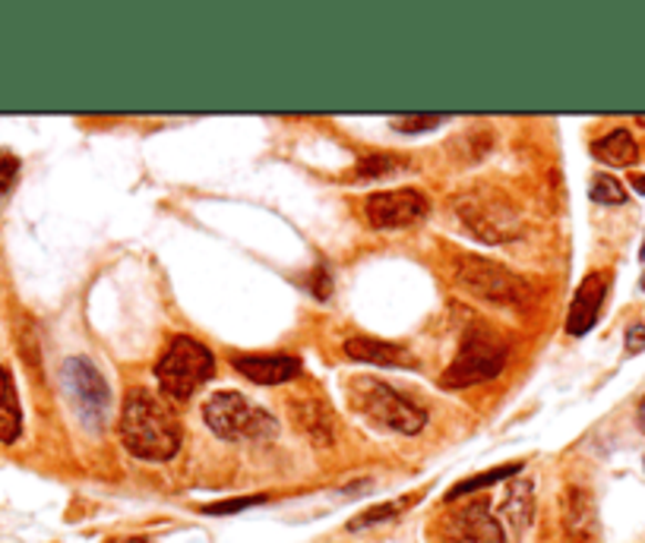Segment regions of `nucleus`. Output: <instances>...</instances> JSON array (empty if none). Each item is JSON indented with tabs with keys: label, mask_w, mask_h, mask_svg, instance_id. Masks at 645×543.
Returning <instances> with one entry per match:
<instances>
[{
	"label": "nucleus",
	"mask_w": 645,
	"mask_h": 543,
	"mask_svg": "<svg viewBox=\"0 0 645 543\" xmlns=\"http://www.w3.org/2000/svg\"><path fill=\"white\" fill-rule=\"evenodd\" d=\"M180 420L149 389H131L121 408V442L139 461H168L180 449Z\"/></svg>",
	"instance_id": "1"
},
{
	"label": "nucleus",
	"mask_w": 645,
	"mask_h": 543,
	"mask_svg": "<svg viewBox=\"0 0 645 543\" xmlns=\"http://www.w3.org/2000/svg\"><path fill=\"white\" fill-rule=\"evenodd\" d=\"M345 398L357 417H364L371 427L386 430V434L415 436L422 434L424 424H427V414L415 401H408L405 395H399L393 386L379 383L374 376H355L345 386Z\"/></svg>",
	"instance_id": "2"
},
{
	"label": "nucleus",
	"mask_w": 645,
	"mask_h": 543,
	"mask_svg": "<svg viewBox=\"0 0 645 543\" xmlns=\"http://www.w3.org/2000/svg\"><path fill=\"white\" fill-rule=\"evenodd\" d=\"M216 373V357L212 351L200 345L197 338L180 335L168 348L162 351L156 364L158 386L165 391V398L171 401H187L202 383H209Z\"/></svg>",
	"instance_id": "3"
},
{
	"label": "nucleus",
	"mask_w": 645,
	"mask_h": 543,
	"mask_svg": "<svg viewBox=\"0 0 645 543\" xmlns=\"http://www.w3.org/2000/svg\"><path fill=\"white\" fill-rule=\"evenodd\" d=\"M449 272H452V282L459 284L462 291H468L471 297H478V301L503 306H519L529 301V282L522 275H516L507 265H500V262L459 253L452 260Z\"/></svg>",
	"instance_id": "4"
},
{
	"label": "nucleus",
	"mask_w": 645,
	"mask_h": 543,
	"mask_svg": "<svg viewBox=\"0 0 645 543\" xmlns=\"http://www.w3.org/2000/svg\"><path fill=\"white\" fill-rule=\"evenodd\" d=\"M503 367H507V345L485 328H471L459 354H456V361L440 376V386L444 389L478 386V383H488L493 376H500Z\"/></svg>",
	"instance_id": "5"
},
{
	"label": "nucleus",
	"mask_w": 645,
	"mask_h": 543,
	"mask_svg": "<svg viewBox=\"0 0 645 543\" xmlns=\"http://www.w3.org/2000/svg\"><path fill=\"white\" fill-rule=\"evenodd\" d=\"M202 417H206L209 430L228 439V442H238V439H267V436L275 434V420L263 408L250 405L241 391H216L206 401Z\"/></svg>",
	"instance_id": "6"
},
{
	"label": "nucleus",
	"mask_w": 645,
	"mask_h": 543,
	"mask_svg": "<svg viewBox=\"0 0 645 543\" xmlns=\"http://www.w3.org/2000/svg\"><path fill=\"white\" fill-rule=\"evenodd\" d=\"M61 379H64V389L80 414V420L98 430L105 424V414L112 408V391H108L105 376L92 367L86 357H67L61 367Z\"/></svg>",
	"instance_id": "7"
},
{
	"label": "nucleus",
	"mask_w": 645,
	"mask_h": 543,
	"mask_svg": "<svg viewBox=\"0 0 645 543\" xmlns=\"http://www.w3.org/2000/svg\"><path fill=\"white\" fill-rule=\"evenodd\" d=\"M434 543H507V537L488 502L475 500L434 524Z\"/></svg>",
	"instance_id": "8"
},
{
	"label": "nucleus",
	"mask_w": 645,
	"mask_h": 543,
	"mask_svg": "<svg viewBox=\"0 0 645 543\" xmlns=\"http://www.w3.org/2000/svg\"><path fill=\"white\" fill-rule=\"evenodd\" d=\"M430 212V202L422 190L402 187V190H383L364 199V216L377 231H399Z\"/></svg>",
	"instance_id": "9"
},
{
	"label": "nucleus",
	"mask_w": 645,
	"mask_h": 543,
	"mask_svg": "<svg viewBox=\"0 0 645 543\" xmlns=\"http://www.w3.org/2000/svg\"><path fill=\"white\" fill-rule=\"evenodd\" d=\"M607 284H611V275L607 272H589L579 291L573 294V304H570V313H566V332L570 335H585L592 332V326L599 323L601 306H604V297H607Z\"/></svg>",
	"instance_id": "10"
},
{
	"label": "nucleus",
	"mask_w": 645,
	"mask_h": 543,
	"mask_svg": "<svg viewBox=\"0 0 645 543\" xmlns=\"http://www.w3.org/2000/svg\"><path fill=\"white\" fill-rule=\"evenodd\" d=\"M231 364L257 386H282L301 373V361L294 354H238Z\"/></svg>",
	"instance_id": "11"
},
{
	"label": "nucleus",
	"mask_w": 645,
	"mask_h": 543,
	"mask_svg": "<svg viewBox=\"0 0 645 543\" xmlns=\"http://www.w3.org/2000/svg\"><path fill=\"white\" fill-rule=\"evenodd\" d=\"M459 216L466 221L468 228H471V234H478L481 240H490V243H497V240H510L516 238L519 231V221L512 218L510 209H500V206H493V202H462L459 206Z\"/></svg>",
	"instance_id": "12"
},
{
	"label": "nucleus",
	"mask_w": 645,
	"mask_h": 543,
	"mask_svg": "<svg viewBox=\"0 0 645 543\" xmlns=\"http://www.w3.org/2000/svg\"><path fill=\"white\" fill-rule=\"evenodd\" d=\"M345 357L348 361H361V364H374V367H415V357L402 345L393 342H379V338H348L345 342Z\"/></svg>",
	"instance_id": "13"
},
{
	"label": "nucleus",
	"mask_w": 645,
	"mask_h": 543,
	"mask_svg": "<svg viewBox=\"0 0 645 543\" xmlns=\"http://www.w3.org/2000/svg\"><path fill=\"white\" fill-rule=\"evenodd\" d=\"M595 528H599V519H595V502L585 490L579 487H570L566 497H563V531L573 543H589L595 537Z\"/></svg>",
	"instance_id": "14"
},
{
	"label": "nucleus",
	"mask_w": 645,
	"mask_h": 543,
	"mask_svg": "<svg viewBox=\"0 0 645 543\" xmlns=\"http://www.w3.org/2000/svg\"><path fill=\"white\" fill-rule=\"evenodd\" d=\"M500 519L507 522L512 534H526L532 528L534 519V493L529 480H512L503 493V502H500Z\"/></svg>",
	"instance_id": "15"
},
{
	"label": "nucleus",
	"mask_w": 645,
	"mask_h": 543,
	"mask_svg": "<svg viewBox=\"0 0 645 543\" xmlns=\"http://www.w3.org/2000/svg\"><path fill=\"white\" fill-rule=\"evenodd\" d=\"M592 153H595L599 161L611 165V168H630L639 158V146L633 139V133L626 130V127H617L607 136H601L599 143L592 146Z\"/></svg>",
	"instance_id": "16"
},
{
	"label": "nucleus",
	"mask_w": 645,
	"mask_h": 543,
	"mask_svg": "<svg viewBox=\"0 0 645 543\" xmlns=\"http://www.w3.org/2000/svg\"><path fill=\"white\" fill-rule=\"evenodd\" d=\"M23 434V411L20 395L13 386V376L7 367H0V442H17Z\"/></svg>",
	"instance_id": "17"
},
{
	"label": "nucleus",
	"mask_w": 645,
	"mask_h": 543,
	"mask_svg": "<svg viewBox=\"0 0 645 543\" xmlns=\"http://www.w3.org/2000/svg\"><path fill=\"white\" fill-rule=\"evenodd\" d=\"M294 420H301L304 434L316 439V442H333V420H330V411L326 405H298L294 401Z\"/></svg>",
	"instance_id": "18"
},
{
	"label": "nucleus",
	"mask_w": 645,
	"mask_h": 543,
	"mask_svg": "<svg viewBox=\"0 0 645 543\" xmlns=\"http://www.w3.org/2000/svg\"><path fill=\"white\" fill-rule=\"evenodd\" d=\"M522 471V461H516V464H503V468H490L485 474H478V478H466L462 483H456L449 493H446V502H456L468 497V493H475V490H485L490 483H503V480L516 478Z\"/></svg>",
	"instance_id": "19"
},
{
	"label": "nucleus",
	"mask_w": 645,
	"mask_h": 543,
	"mask_svg": "<svg viewBox=\"0 0 645 543\" xmlns=\"http://www.w3.org/2000/svg\"><path fill=\"white\" fill-rule=\"evenodd\" d=\"M415 500H418V497H402V500L374 505V509H367V512H361L357 519H352V522H348V531H364V528H374V524L389 522V519L402 515V512H405V509H408Z\"/></svg>",
	"instance_id": "20"
},
{
	"label": "nucleus",
	"mask_w": 645,
	"mask_h": 543,
	"mask_svg": "<svg viewBox=\"0 0 645 543\" xmlns=\"http://www.w3.org/2000/svg\"><path fill=\"white\" fill-rule=\"evenodd\" d=\"M589 196H592L595 202H601V206H623V202H626V187H623L617 177L599 175L592 177Z\"/></svg>",
	"instance_id": "21"
},
{
	"label": "nucleus",
	"mask_w": 645,
	"mask_h": 543,
	"mask_svg": "<svg viewBox=\"0 0 645 543\" xmlns=\"http://www.w3.org/2000/svg\"><path fill=\"white\" fill-rule=\"evenodd\" d=\"M402 165H405V161L389 153L367 155V158H361V165H357L355 180L361 184V180H371V177H383L389 175V171H396V168H402Z\"/></svg>",
	"instance_id": "22"
},
{
	"label": "nucleus",
	"mask_w": 645,
	"mask_h": 543,
	"mask_svg": "<svg viewBox=\"0 0 645 543\" xmlns=\"http://www.w3.org/2000/svg\"><path fill=\"white\" fill-rule=\"evenodd\" d=\"M440 124H444L440 114H405V117H396V121H393V127L402 133L434 130V127H440Z\"/></svg>",
	"instance_id": "23"
},
{
	"label": "nucleus",
	"mask_w": 645,
	"mask_h": 543,
	"mask_svg": "<svg viewBox=\"0 0 645 543\" xmlns=\"http://www.w3.org/2000/svg\"><path fill=\"white\" fill-rule=\"evenodd\" d=\"M267 497H238V500L212 502V505H202V515H235V512H245L250 505H263Z\"/></svg>",
	"instance_id": "24"
},
{
	"label": "nucleus",
	"mask_w": 645,
	"mask_h": 543,
	"mask_svg": "<svg viewBox=\"0 0 645 543\" xmlns=\"http://www.w3.org/2000/svg\"><path fill=\"white\" fill-rule=\"evenodd\" d=\"M17 175H20V161L13 155H0V199L13 187Z\"/></svg>",
	"instance_id": "25"
},
{
	"label": "nucleus",
	"mask_w": 645,
	"mask_h": 543,
	"mask_svg": "<svg viewBox=\"0 0 645 543\" xmlns=\"http://www.w3.org/2000/svg\"><path fill=\"white\" fill-rule=\"evenodd\" d=\"M645 351V326L636 323V326L626 328V354H643Z\"/></svg>",
	"instance_id": "26"
},
{
	"label": "nucleus",
	"mask_w": 645,
	"mask_h": 543,
	"mask_svg": "<svg viewBox=\"0 0 645 543\" xmlns=\"http://www.w3.org/2000/svg\"><path fill=\"white\" fill-rule=\"evenodd\" d=\"M633 190H636L639 196H645V175L633 177Z\"/></svg>",
	"instance_id": "27"
},
{
	"label": "nucleus",
	"mask_w": 645,
	"mask_h": 543,
	"mask_svg": "<svg viewBox=\"0 0 645 543\" xmlns=\"http://www.w3.org/2000/svg\"><path fill=\"white\" fill-rule=\"evenodd\" d=\"M636 420H639V430L645 434V395H643V401H639V411H636Z\"/></svg>",
	"instance_id": "28"
},
{
	"label": "nucleus",
	"mask_w": 645,
	"mask_h": 543,
	"mask_svg": "<svg viewBox=\"0 0 645 543\" xmlns=\"http://www.w3.org/2000/svg\"><path fill=\"white\" fill-rule=\"evenodd\" d=\"M124 543H146V541H124Z\"/></svg>",
	"instance_id": "29"
},
{
	"label": "nucleus",
	"mask_w": 645,
	"mask_h": 543,
	"mask_svg": "<svg viewBox=\"0 0 645 543\" xmlns=\"http://www.w3.org/2000/svg\"><path fill=\"white\" fill-rule=\"evenodd\" d=\"M643 288H645V279H643Z\"/></svg>",
	"instance_id": "30"
}]
</instances>
